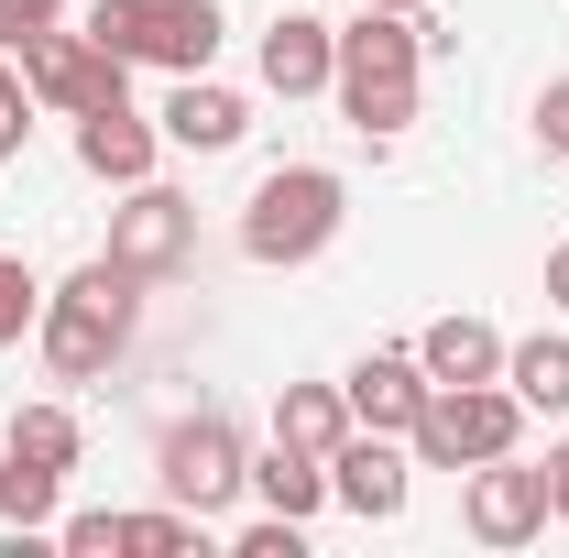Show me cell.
<instances>
[{
    "mask_svg": "<svg viewBox=\"0 0 569 558\" xmlns=\"http://www.w3.org/2000/svg\"><path fill=\"white\" fill-rule=\"evenodd\" d=\"M548 471H526L515 449L503 460H471V482H460V526L482 537V548H526V537H548Z\"/></svg>",
    "mask_w": 569,
    "mask_h": 558,
    "instance_id": "cell-9",
    "label": "cell"
},
{
    "mask_svg": "<svg viewBox=\"0 0 569 558\" xmlns=\"http://www.w3.org/2000/svg\"><path fill=\"white\" fill-rule=\"evenodd\" d=\"M548 504H559V515H569V438H559V449H548Z\"/></svg>",
    "mask_w": 569,
    "mask_h": 558,
    "instance_id": "cell-28",
    "label": "cell"
},
{
    "mask_svg": "<svg viewBox=\"0 0 569 558\" xmlns=\"http://www.w3.org/2000/svg\"><path fill=\"white\" fill-rule=\"evenodd\" d=\"M22 142H33V88H22V67L0 56V165H11Z\"/></svg>",
    "mask_w": 569,
    "mask_h": 558,
    "instance_id": "cell-23",
    "label": "cell"
},
{
    "mask_svg": "<svg viewBox=\"0 0 569 558\" xmlns=\"http://www.w3.org/2000/svg\"><path fill=\"white\" fill-rule=\"evenodd\" d=\"M11 67H22V88H33V110H67V121H88V110H110V99H121L132 56H110L88 22H77V33L56 22V33H33Z\"/></svg>",
    "mask_w": 569,
    "mask_h": 558,
    "instance_id": "cell-7",
    "label": "cell"
},
{
    "mask_svg": "<svg viewBox=\"0 0 569 558\" xmlns=\"http://www.w3.org/2000/svg\"><path fill=\"white\" fill-rule=\"evenodd\" d=\"M417 77H427V33L417 11H383V0H361V22H340V77H329V99H340V121L361 142H395L417 121Z\"/></svg>",
    "mask_w": 569,
    "mask_h": 558,
    "instance_id": "cell-1",
    "label": "cell"
},
{
    "mask_svg": "<svg viewBox=\"0 0 569 558\" xmlns=\"http://www.w3.org/2000/svg\"><path fill=\"white\" fill-rule=\"evenodd\" d=\"M503 383L526 395V417H569V340H548V329L515 340L503 350Z\"/></svg>",
    "mask_w": 569,
    "mask_h": 558,
    "instance_id": "cell-18",
    "label": "cell"
},
{
    "mask_svg": "<svg viewBox=\"0 0 569 558\" xmlns=\"http://www.w3.org/2000/svg\"><path fill=\"white\" fill-rule=\"evenodd\" d=\"M56 548H67V558H121V515H67Z\"/></svg>",
    "mask_w": 569,
    "mask_h": 558,
    "instance_id": "cell-25",
    "label": "cell"
},
{
    "mask_svg": "<svg viewBox=\"0 0 569 558\" xmlns=\"http://www.w3.org/2000/svg\"><path fill=\"white\" fill-rule=\"evenodd\" d=\"M329 77H340V33H329L318 11H274V22H263V88H274V99H318Z\"/></svg>",
    "mask_w": 569,
    "mask_h": 558,
    "instance_id": "cell-12",
    "label": "cell"
},
{
    "mask_svg": "<svg viewBox=\"0 0 569 558\" xmlns=\"http://www.w3.org/2000/svg\"><path fill=\"white\" fill-rule=\"evenodd\" d=\"M274 438L307 449V460H329V449L351 438V395H340V383H284L274 395Z\"/></svg>",
    "mask_w": 569,
    "mask_h": 558,
    "instance_id": "cell-16",
    "label": "cell"
},
{
    "mask_svg": "<svg viewBox=\"0 0 569 558\" xmlns=\"http://www.w3.org/2000/svg\"><path fill=\"white\" fill-rule=\"evenodd\" d=\"M383 11H427V0H383Z\"/></svg>",
    "mask_w": 569,
    "mask_h": 558,
    "instance_id": "cell-30",
    "label": "cell"
},
{
    "mask_svg": "<svg viewBox=\"0 0 569 558\" xmlns=\"http://www.w3.org/2000/svg\"><path fill=\"white\" fill-rule=\"evenodd\" d=\"M88 33L132 67H164V77H209L219 56V0H88Z\"/></svg>",
    "mask_w": 569,
    "mask_h": 558,
    "instance_id": "cell-4",
    "label": "cell"
},
{
    "mask_svg": "<svg viewBox=\"0 0 569 558\" xmlns=\"http://www.w3.org/2000/svg\"><path fill=\"white\" fill-rule=\"evenodd\" d=\"M241 132H252L241 88H219V77H176V99H164V142H176V153H230Z\"/></svg>",
    "mask_w": 569,
    "mask_h": 558,
    "instance_id": "cell-14",
    "label": "cell"
},
{
    "mask_svg": "<svg viewBox=\"0 0 569 558\" xmlns=\"http://www.w3.org/2000/svg\"><path fill=\"white\" fill-rule=\"evenodd\" d=\"M537 142H548V153H569V77H548V88H537Z\"/></svg>",
    "mask_w": 569,
    "mask_h": 558,
    "instance_id": "cell-27",
    "label": "cell"
},
{
    "mask_svg": "<svg viewBox=\"0 0 569 558\" xmlns=\"http://www.w3.org/2000/svg\"><path fill=\"white\" fill-rule=\"evenodd\" d=\"M110 263L142 285H164V275H187L198 263V198H176V187H121V209H110Z\"/></svg>",
    "mask_w": 569,
    "mask_h": 558,
    "instance_id": "cell-8",
    "label": "cell"
},
{
    "mask_svg": "<svg viewBox=\"0 0 569 558\" xmlns=\"http://www.w3.org/2000/svg\"><path fill=\"white\" fill-rule=\"evenodd\" d=\"M33 318H44V275H33L22 252H0V350L33 340Z\"/></svg>",
    "mask_w": 569,
    "mask_h": 558,
    "instance_id": "cell-21",
    "label": "cell"
},
{
    "mask_svg": "<svg viewBox=\"0 0 569 558\" xmlns=\"http://www.w3.org/2000/svg\"><path fill=\"white\" fill-rule=\"evenodd\" d=\"M56 471H22V460H0V515H11V526H22V537H44V526H56Z\"/></svg>",
    "mask_w": 569,
    "mask_h": 558,
    "instance_id": "cell-20",
    "label": "cell"
},
{
    "mask_svg": "<svg viewBox=\"0 0 569 558\" xmlns=\"http://www.w3.org/2000/svg\"><path fill=\"white\" fill-rule=\"evenodd\" d=\"M0 460H22V471H56V482H67V471H77V417H67V406H11Z\"/></svg>",
    "mask_w": 569,
    "mask_h": 558,
    "instance_id": "cell-17",
    "label": "cell"
},
{
    "mask_svg": "<svg viewBox=\"0 0 569 558\" xmlns=\"http://www.w3.org/2000/svg\"><path fill=\"white\" fill-rule=\"evenodd\" d=\"M329 504H351L361 526H395V515H406V449H395L383 427H351V438L329 449Z\"/></svg>",
    "mask_w": 569,
    "mask_h": 558,
    "instance_id": "cell-10",
    "label": "cell"
},
{
    "mask_svg": "<svg viewBox=\"0 0 569 558\" xmlns=\"http://www.w3.org/2000/svg\"><path fill=\"white\" fill-rule=\"evenodd\" d=\"M548 296H559V307H569V241H559V252H548Z\"/></svg>",
    "mask_w": 569,
    "mask_h": 558,
    "instance_id": "cell-29",
    "label": "cell"
},
{
    "mask_svg": "<svg viewBox=\"0 0 569 558\" xmlns=\"http://www.w3.org/2000/svg\"><path fill=\"white\" fill-rule=\"evenodd\" d=\"M515 427H526V395L515 383H427L417 406V460L427 471H471V460H503L515 449Z\"/></svg>",
    "mask_w": 569,
    "mask_h": 558,
    "instance_id": "cell-5",
    "label": "cell"
},
{
    "mask_svg": "<svg viewBox=\"0 0 569 558\" xmlns=\"http://www.w3.org/2000/svg\"><path fill=\"white\" fill-rule=\"evenodd\" d=\"M67 22V0H0V56H22L33 33H56Z\"/></svg>",
    "mask_w": 569,
    "mask_h": 558,
    "instance_id": "cell-24",
    "label": "cell"
},
{
    "mask_svg": "<svg viewBox=\"0 0 569 558\" xmlns=\"http://www.w3.org/2000/svg\"><path fill=\"white\" fill-rule=\"evenodd\" d=\"M153 153H164V121H142L132 99H110V110H88V121H77V165H88L99 187H142V176H153Z\"/></svg>",
    "mask_w": 569,
    "mask_h": 558,
    "instance_id": "cell-13",
    "label": "cell"
},
{
    "mask_svg": "<svg viewBox=\"0 0 569 558\" xmlns=\"http://www.w3.org/2000/svg\"><path fill=\"white\" fill-rule=\"evenodd\" d=\"M340 395H351V427H383V438H406L427 406V361L417 350H361L351 372H340Z\"/></svg>",
    "mask_w": 569,
    "mask_h": 558,
    "instance_id": "cell-11",
    "label": "cell"
},
{
    "mask_svg": "<svg viewBox=\"0 0 569 558\" xmlns=\"http://www.w3.org/2000/svg\"><path fill=\"white\" fill-rule=\"evenodd\" d=\"M121 548H132V558H176V548H198V515H187V504H153V515H121Z\"/></svg>",
    "mask_w": 569,
    "mask_h": 558,
    "instance_id": "cell-22",
    "label": "cell"
},
{
    "mask_svg": "<svg viewBox=\"0 0 569 558\" xmlns=\"http://www.w3.org/2000/svg\"><path fill=\"white\" fill-rule=\"evenodd\" d=\"M132 318H142V275H121V263L99 252V263H77V275L44 296L33 350H44V372H56V383H99V372L132 350Z\"/></svg>",
    "mask_w": 569,
    "mask_h": 558,
    "instance_id": "cell-2",
    "label": "cell"
},
{
    "mask_svg": "<svg viewBox=\"0 0 569 558\" xmlns=\"http://www.w3.org/2000/svg\"><path fill=\"white\" fill-rule=\"evenodd\" d=\"M340 219H351V187L329 165H274L252 187V209H241V252L252 263H318L340 241Z\"/></svg>",
    "mask_w": 569,
    "mask_h": 558,
    "instance_id": "cell-3",
    "label": "cell"
},
{
    "mask_svg": "<svg viewBox=\"0 0 569 558\" xmlns=\"http://www.w3.org/2000/svg\"><path fill=\"white\" fill-rule=\"evenodd\" d=\"M230 548H241V558H296V548H307V526H296V515H274V504H263V526H241Z\"/></svg>",
    "mask_w": 569,
    "mask_h": 558,
    "instance_id": "cell-26",
    "label": "cell"
},
{
    "mask_svg": "<svg viewBox=\"0 0 569 558\" xmlns=\"http://www.w3.org/2000/svg\"><path fill=\"white\" fill-rule=\"evenodd\" d=\"M153 482H164V504H187V515L209 526L230 492H252V449H241V427L219 417V406H198V417L164 427V449H153Z\"/></svg>",
    "mask_w": 569,
    "mask_h": 558,
    "instance_id": "cell-6",
    "label": "cell"
},
{
    "mask_svg": "<svg viewBox=\"0 0 569 558\" xmlns=\"http://www.w3.org/2000/svg\"><path fill=\"white\" fill-rule=\"evenodd\" d=\"M427 383H503V329L493 318H471V307H449V318H427Z\"/></svg>",
    "mask_w": 569,
    "mask_h": 558,
    "instance_id": "cell-15",
    "label": "cell"
},
{
    "mask_svg": "<svg viewBox=\"0 0 569 558\" xmlns=\"http://www.w3.org/2000/svg\"><path fill=\"white\" fill-rule=\"evenodd\" d=\"M252 492H263V504H274V515H296V526H307V515H318V504H329V460H307V449H263V460H252Z\"/></svg>",
    "mask_w": 569,
    "mask_h": 558,
    "instance_id": "cell-19",
    "label": "cell"
}]
</instances>
